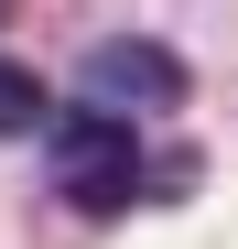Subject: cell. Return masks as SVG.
<instances>
[{
  "label": "cell",
  "instance_id": "obj_1",
  "mask_svg": "<svg viewBox=\"0 0 238 249\" xmlns=\"http://www.w3.org/2000/svg\"><path fill=\"white\" fill-rule=\"evenodd\" d=\"M54 195H65L87 228L152 206V152L130 141L119 108H65V119H54Z\"/></svg>",
  "mask_w": 238,
  "mask_h": 249
},
{
  "label": "cell",
  "instance_id": "obj_2",
  "mask_svg": "<svg viewBox=\"0 0 238 249\" xmlns=\"http://www.w3.org/2000/svg\"><path fill=\"white\" fill-rule=\"evenodd\" d=\"M87 87H98V108H184V54L173 44H152V33H108V44L87 54Z\"/></svg>",
  "mask_w": 238,
  "mask_h": 249
},
{
  "label": "cell",
  "instance_id": "obj_3",
  "mask_svg": "<svg viewBox=\"0 0 238 249\" xmlns=\"http://www.w3.org/2000/svg\"><path fill=\"white\" fill-rule=\"evenodd\" d=\"M44 119H54V98H44V76L0 54V141H22V130H44Z\"/></svg>",
  "mask_w": 238,
  "mask_h": 249
},
{
  "label": "cell",
  "instance_id": "obj_4",
  "mask_svg": "<svg viewBox=\"0 0 238 249\" xmlns=\"http://www.w3.org/2000/svg\"><path fill=\"white\" fill-rule=\"evenodd\" d=\"M195 184H206L195 152H152V206H173V195H195Z\"/></svg>",
  "mask_w": 238,
  "mask_h": 249
},
{
  "label": "cell",
  "instance_id": "obj_5",
  "mask_svg": "<svg viewBox=\"0 0 238 249\" xmlns=\"http://www.w3.org/2000/svg\"><path fill=\"white\" fill-rule=\"evenodd\" d=\"M0 11H11V0H0Z\"/></svg>",
  "mask_w": 238,
  "mask_h": 249
}]
</instances>
